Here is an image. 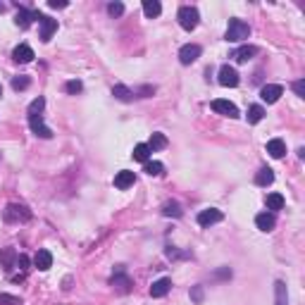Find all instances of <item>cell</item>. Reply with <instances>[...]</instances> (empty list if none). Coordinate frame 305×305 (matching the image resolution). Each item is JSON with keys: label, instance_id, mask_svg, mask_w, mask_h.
Returning a JSON list of instances; mask_svg holds the SVG:
<instances>
[{"label": "cell", "instance_id": "cell-5", "mask_svg": "<svg viewBox=\"0 0 305 305\" xmlns=\"http://www.w3.org/2000/svg\"><path fill=\"white\" fill-rule=\"evenodd\" d=\"M29 127H31V131H33L38 139H50V136H53V131L46 127V122H43L41 114H29Z\"/></svg>", "mask_w": 305, "mask_h": 305}, {"label": "cell", "instance_id": "cell-38", "mask_svg": "<svg viewBox=\"0 0 305 305\" xmlns=\"http://www.w3.org/2000/svg\"><path fill=\"white\" fill-rule=\"evenodd\" d=\"M191 298H193L195 303H200V301H203V286H193V291H191Z\"/></svg>", "mask_w": 305, "mask_h": 305}, {"label": "cell", "instance_id": "cell-39", "mask_svg": "<svg viewBox=\"0 0 305 305\" xmlns=\"http://www.w3.org/2000/svg\"><path fill=\"white\" fill-rule=\"evenodd\" d=\"M48 5H50L53 10H62V7H67V0H50Z\"/></svg>", "mask_w": 305, "mask_h": 305}, {"label": "cell", "instance_id": "cell-28", "mask_svg": "<svg viewBox=\"0 0 305 305\" xmlns=\"http://www.w3.org/2000/svg\"><path fill=\"white\" fill-rule=\"evenodd\" d=\"M31 22H33V12H29V10H19V12L15 15V24H17V27L27 29Z\"/></svg>", "mask_w": 305, "mask_h": 305}, {"label": "cell", "instance_id": "cell-13", "mask_svg": "<svg viewBox=\"0 0 305 305\" xmlns=\"http://www.w3.org/2000/svg\"><path fill=\"white\" fill-rule=\"evenodd\" d=\"M134 181H136V174L134 172H129V169H122V172H117L114 174V186L117 189H129V186H134Z\"/></svg>", "mask_w": 305, "mask_h": 305}, {"label": "cell", "instance_id": "cell-6", "mask_svg": "<svg viewBox=\"0 0 305 305\" xmlns=\"http://www.w3.org/2000/svg\"><path fill=\"white\" fill-rule=\"evenodd\" d=\"M281 96H284V88H281L279 83H265V86L260 88V98H262V100H265L267 105L277 103Z\"/></svg>", "mask_w": 305, "mask_h": 305}, {"label": "cell", "instance_id": "cell-11", "mask_svg": "<svg viewBox=\"0 0 305 305\" xmlns=\"http://www.w3.org/2000/svg\"><path fill=\"white\" fill-rule=\"evenodd\" d=\"M217 222H222V212L217 208H208V210H203L198 215V224L200 226H210V224H217Z\"/></svg>", "mask_w": 305, "mask_h": 305}, {"label": "cell", "instance_id": "cell-17", "mask_svg": "<svg viewBox=\"0 0 305 305\" xmlns=\"http://www.w3.org/2000/svg\"><path fill=\"white\" fill-rule=\"evenodd\" d=\"M15 262H17V253H15V248L0 250V267H2L5 272H10V270L15 267Z\"/></svg>", "mask_w": 305, "mask_h": 305}, {"label": "cell", "instance_id": "cell-15", "mask_svg": "<svg viewBox=\"0 0 305 305\" xmlns=\"http://www.w3.org/2000/svg\"><path fill=\"white\" fill-rule=\"evenodd\" d=\"M255 224H257L260 231H272L277 226V217H274V212H260L255 217Z\"/></svg>", "mask_w": 305, "mask_h": 305}, {"label": "cell", "instance_id": "cell-8", "mask_svg": "<svg viewBox=\"0 0 305 305\" xmlns=\"http://www.w3.org/2000/svg\"><path fill=\"white\" fill-rule=\"evenodd\" d=\"M38 24H41V41H43V43H48V41L53 38V33L57 31V19H53V17H46V15H41Z\"/></svg>", "mask_w": 305, "mask_h": 305}, {"label": "cell", "instance_id": "cell-25", "mask_svg": "<svg viewBox=\"0 0 305 305\" xmlns=\"http://www.w3.org/2000/svg\"><path fill=\"white\" fill-rule=\"evenodd\" d=\"M148 148H150V150H162V148H167V136L160 134V131H155V134L150 136V141H148Z\"/></svg>", "mask_w": 305, "mask_h": 305}, {"label": "cell", "instance_id": "cell-10", "mask_svg": "<svg viewBox=\"0 0 305 305\" xmlns=\"http://www.w3.org/2000/svg\"><path fill=\"white\" fill-rule=\"evenodd\" d=\"M112 286H114L119 293H129V291H131V286H134V284H131V279L124 274V267H122V265L117 267V272H114V277H112Z\"/></svg>", "mask_w": 305, "mask_h": 305}, {"label": "cell", "instance_id": "cell-37", "mask_svg": "<svg viewBox=\"0 0 305 305\" xmlns=\"http://www.w3.org/2000/svg\"><path fill=\"white\" fill-rule=\"evenodd\" d=\"M15 267H19V270H27V267H29V257H27V255H17V262H15Z\"/></svg>", "mask_w": 305, "mask_h": 305}, {"label": "cell", "instance_id": "cell-21", "mask_svg": "<svg viewBox=\"0 0 305 305\" xmlns=\"http://www.w3.org/2000/svg\"><path fill=\"white\" fill-rule=\"evenodd\" d=\"M112 96H114L117 100H122V103H129V100L134 98V91L127 88V86H122V83H117V86H112Z\"/></svg>", "mask_w": 305, "mask_h": 305}, {"label": "cell", "instance_id": "cell-30", "mask_svg": "<svg viewBox=\"0 0 305 305\" xmlns=\"http://www.w3.org/2000/svg\"><path fill=\"white\" fill-rule=\"evenodd\" d=\"M248 124H257L262 117H265V110H262V105H250L248 108Z\"/></svg>", "mask_w": 305, "mask_h": 305}, {"label": "cell", "instance_id": "cell-20", "mask_svg": "<svg viewBox=\"0 0 305 305\" xmlns=\"http://www.w3.org/2000/svg\"><path fill=\"white\" fill-rule=\"evenodd\" d=\"M274 181V172L270 167H260V172L255 174V184L257 186H270Z\"/></svg>", "mask_w": 305, "mask_h": 305}, {"label": "cell", "instance_id": "cell-9", "mask_svg": "<svg viewBox=\"0 0 305 305\" xmlns=\"http://www.w3.org/2000/svg\"><path fill=\"white\" fill-rule=\"evenodd\" d=\"M200 53H203L200 46H195V43H186V46L179 50V62H181V64H193L195 60L200 57Z\"/></svg>", "mask_w": 305, "mask_h": 305}, {"label": "cell", "instance_id": "cell-27", "mask_svg": "<svg viewBox=\"0 0 305 305\" xmlns=\"http://www.w3.org/2000/svg\"><path fill=\"white\" fill-rule=\"evenodd\" d=\"M131 155H134V160H139V162H148V160H150V148H148V143H139Z\"/></svg>", "mask_w": 305, "mask_h": 305}, {"label": "cell", "instance_id": "cell-2", "mask_svg": "<svg viewBox=\"0 0 305 305\" xmlns=\"http://www.w3.org/2000/svg\"><path fill=\"white\" fill-rule=\"evenodd\" d=\"M177 19H179V24L181 29H186V31H193L198 27V22H200V15H198V10L191 7V5H184V7H179V15H177Z\"/></svg>", "mask_w": 305, "mask_h": 305}, {"label": "cell", "instance_id": "cell-3", "mask_svg": "<svg viewBox=\"0 0 305 305\" xmlns=\"http://www.w3.org/2000/svg\"><path fill=\"white\" fill-rule=\"evenodd\" d=\"M31 220V210L27 205H17V203H10L5 208V222H29Z\"/></svg>", "mask_w": 305, "mask_h": 305}, {"label": "cell", "instance_id": "cell-31", "mask_svg": "<svg viewBox=\"0 0 305 305\" xmlns=\"http://www.w3.org/2000/svg\"><path fill=\"white\" fill-rule=\"evenodd\" d=\"M46 108V98H36V100H31V105H29V114H41Z\"/></svg>", "mask_w": 305, "mask_h": 305}, {"label": "cell", "instance_id": "cell-32", "mask_svg": "<svg viewBox=\"0 0 305 305\" xmlns=\"http://www.w3.org/2000/svg\"><path fill=\"white\" fill-rule=\"evenodd\" d=\"M29 83H31V79L22 74V77H15V79H12V88H15V91H24V88H29Z\"/></svg>", "mask_w": 305, "mask_h": 305}, {"label": "cell", "instance_id": "cell-12", "mask_svg": "<svg viewBox=\"0 0 305 305\" xmlns=\"http://www.w3.org/2000/svg\"><path fill=\"white\" fill-rule=\"evenodd\" d=\"M169 291H172V279H167V277L153 281V286H150V296L153 298H165Z\"/></svg>", "mask_w": 305, "mask_h": 305}, {"label": "cell", "instance_id": "cell-16", "mask_svg": "<svg viewBox=\"0 0 305 305\" xmlns=\"http://www.w3.org/2000/svg\"><path fill=\"white\" fill-rule=\"evenodd\" d=\"M12 60H15V62H19V64H27V62L33 60V50L29 48L27 43H22V46H17V48L12 50Z\"/></svg>", "mask_w": 305, "mask_h": 305}, {"label": "cell", "instance_id": "cell-1", "mask_svg": "<svg viewBox=\"0 0 305 305\" xmlns=\"http://www.w3.org/2000/svg\"><path fill=\"white\" fill-rule=\"evenodd\" d=\"M250 36V27L243 19H229V27H226V41L229 43H241Z\"/></svg>", "mask_w": 305, "mask_h": 305}, {"label": "cell", "instance_id": "cell-22", "mask_svg": "<svg viewBox=\"0 0 305 305\" xmlns=\"http://www.w3.org/2000/svg\"><path fill=\"white\" fill-rule=\"evenodd\" d=\"M274 305H289V291L284 281L274 284Z\"/></svg>", "mask_w": 305, "mask_h": 305}, {"label": "cell", "instance_id": "cell-41", "mask_svg": "<svg viewBox=\"0 0 305 305\" xmlns=\"http://www.w3.org/2000/svg\"><path fill=\"white\" fill-rule=\"evenodd\" d=\"M141 93H143V98H148V96H153V93H155V88H150V86H143V88H141Z\"/></svg>", "mask_w": 305, "mask_h": 305}, {"label": "cell", "instance_id": "cell-43", "mask_svg": "<svg viewBox=\"0 0 305 305\" xmlns=\"http://www.w3.org/2000/svg\"><path fill=\"white\" fill-rule=\"evenodd\" d=\"M0 96H2V86H0Z\"/></svg>", "mask_w": 305, "mask_h": 305}, {"label": "cell", "instance_id": "cell-26", "mask_svg": "<svg viewBox=\"0 0 305 305\" xmlns=\"http://www.w3.org/2000/svg\"><path fill=\"white\" fill-rule=\"evenodd\" d=\"M265 203H267V208H270L272 212H277V210L284 208V195H281V193H267Z\"/></svg>", "mask_w": 305, "mask_h": 305}, {"label": "cell", "instance_id": "cell-33", "mask_svg": "<svg viewBox=\"0 0 305 305\" xmlns=\"http://www.w3.org/2000/svg\"><path fill=\"white\" fill-rule=\"evenodd\" d=\"M0 305H22V298L10 296V293H0Z\"/></svg>", "mask_w": 305, "mask_h": 305}, {"label": "cell", "instance_id": "cell-23", "mask_svg": "<svg viewBox=\"0 0 305 305\" xmlns=\"http://www.w3.org/2000/svg\"><path fill=\"white\" fill-rule=\"evenodd\" d=\"M143 12H145V17H158L160 12H162V5L158 2V0H143Z\"/></svg>", "mask_w": 305, "mask_h": 305}, {"label": "cell", "instance_id": "cell-40", "mask_svg": "<svg viewBox=\"0 0 305 305\" xmlns=\"http://www.w3.org/2000/svg\"><path fill=\"white\" fill-rule=\"evenodd\" d=\"M167 257H186V253H179L174 248H167Z\"/></svg>", "mask_w": 305, "mask_h": 305}, {"label": "cell", "instance_id": "cell-36", "mask_svg": "<svg viewBox=\"0 0 305 305\" xmlns=\"http://www.w3.org/2000/svg\"><path fill=\"white\" fill-rule=\"evenodd\" d=\"M293 91H296V96H298V98H305V79L293 81Z\"/></svg>", "mask_w": 305, "mask_h": 305}, {"label": "cell", "instance_id": "cell-7", "mask_svg": "<svg viewBox=\"0 0 305 305\" xmlns=\"http://www.w3.org/2000/svg\"><path fill=\"white\" fill-rule=\"evenodd\" d=\"M212 110L217 112V114H224V117H229V119H236V117H239V108H236L234 103L224 100V98H217V100H212Z\"/></svg>", "mask_w": 305, "mask_h": 305}, {"label": "cell", "instance_id": "cell-24", "mask_svg": "<svg viewBox=\"0 0 305 305\" xmlns=\"http://www.w3.org/2000/svg\"><path fill=\"white\" fill-rule=\"evenodd\" d=\"M162 215H165V217H181L184 212H181V205H179V203L167 200L165 205H162Z\"/></svg>", "mask_w": 305, "mask_h": 305}, {"label": "cell", "instance_id": "cell-18", "mask_svg": "<svg viewBox=\"0 0 305 305\" xmlns=\"http://www.w3.org/2000/svg\"><path fill=\"white\" fill-rule=\"evenodd\" d=\"M267 153L274 158V160H279V158H284L286 155V143L281 139H272L267 141Z\"/></svg>", "mask_w": 305, "mask_h": 305}, {"label": "cell", "instance_id": "cell-35", "mask_svg": "<svg viewBox=\"0 0 305 305\" xmlns=\"http://www.w3.org/2000/svg\"><path fill=\"white\" fill-rule=\"evenodd\" d=\"M64 88H67V93H72V96H77V93H81V81H67V86H64Z\"/></svg>", "mask_w": 305, "mask_h": 305}, {"label": "cell", "instance_id": "cell-42", "mask_svg": "<svg viewBox=\"0 0 305 305\" xmlns=\"http://www.w3.org/2000/svg\"><path fill=\"white\" fill-rule=\"evenodd\" d=\"M2 10H5V5H0V12H2Z\"/></svg>", "mask_w": 305, "mask_h": 305}, {"label": "cell", "instance_id": "cell-4", "mask_svg": "<svg viewBox=\"0 0 305 305\" xmlns=\"http://www.w3.org/2000/svg\"><path fill=\"white\" fill-rule=\"evenodd\" d=\"M217 81H220V86H224V88H234V86H239V72H236L231 64H222V67H220V74H217Z\"/></svg>", "mask_w": 305, "mask_h": 305}, {"label": "cell", "instance_id": "cell-34", "mask_svg": "<svg viewBox=\"0 0 305 305\" xmlns=\"http://www.w3.org/2000/svg\"><path fill=\"white\" fill-rule=\"evenodd\" d=\"M108 12H110L112 17H119V15H124V5H122V2H110V5H108Z\"/></svg>", "mask_w": 305, "mask_h": 305}, {"label": "cell", "instance_id": "cell-29", "mask_svg": "<svg viewBox=\"0 0 305 305\" xmlns=\"http://www.w3.org/2000/svg\"><path fill=\"white\" fill-rule=\"evenodd\" d=\"M143 172L145 174H150V177H160L162 172H165V167H162V162H158V160H148V162H143Z\"/></svg>", "mask_w": 305, "mask_h": 305}, {"label": "cell", "instance_id": "cell-19", "mask_svg": "<svg viewBox=\"0 0 305 305\" xmlns=\"http://www.w3.org/2000/svg\"><path fill=\"white\" fill-rule=\"evenodd\" d=\"M255 53H257V48H255V46H241V48H236V50H234V55H231V57H234L236 62H248Z\"/></svg>", "mask_w": 305, "mask_h": 305}, {"label": "cell", "instance_id": "cell-14", "mask_svg": "<svg viewBox=\"0 0 305 305\" xmlns=\"http://www.w3.org/2000/svg\"><path fill=\"white\" fill-rule=\"evenodd\" d=\"M33 265L41 270V272H46V270H50L53 267V255H50V250L41 248L36 255H33Z\"/></svg>", "mask_w": 305, "mask_h": 305}]
</instances>
